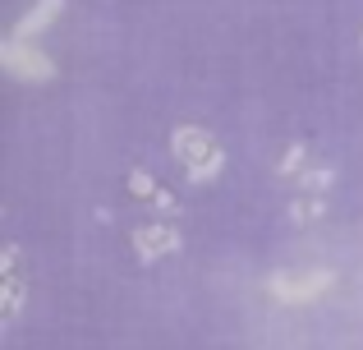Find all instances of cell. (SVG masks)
Listing matches in <instances>:
<instances>
[{
	"mask_svg": "<svg viewBox=\"0 0 363 350\" xmlns=\"http://www.w3.org/2000/svg\"><path fill=\"white\" fill-rule=\"evenodd\" d=\"M5 55H9V65H18V42L9 46ZM33 74H37V79H46V74H51V65H46L42 55H33V60H28V74H23V79H33Z\"/></svg>",
	"mask_w": 363,
	"mask_h": 350,
	"instance_id": "obj_10",
	"label": "cell"
},
{
	"mask_svg": "<svg viewBox=\"0 0 363 350\" xmlns=\"http://www.w3.org/2000/svg\"><path fill=\"white\" fill-rule=\"evenodd\" d=\"M129 189H133V194H138V198H152V203L170 207V194H166V189H161L157 180L147 175V171H129Z\"/></svg>",
	"mask_w": 363,
	"mask_h": 350,
	"instance_id": "obj_7",
	"label": "cell"
},
{
	"mask_svg": "<svg viewBox=\"0 0 363 350\" xmlns=\"http://www.w3.org/2000/svg\"><path fill=\"white\" fill-rule=\"evenodd\" d=\"M170 153H175V162L184 166L198 185H207L212 175L225 171V148L216 143V134H207L203 125H175V134H170Z\"/></svg>",
	"mask_w": 363,
	"mask_h": 350,
	"instance_id": "obj_1",
	"label": "cell"
},
{
	"mask_svg": "<svg viewBox=\"0 0 363 350\" xmlns=\"http://www.w3.org/2000/svg\"><path fill=\"white\" fill-rule=\"evenodd\" d=\"M303 171H308V148H303V143H290V148L281 153V162H276V175H281V180H294V185H299V175H303Z\"/></svg>",
	"mask_w": 363,
	"mask_h": 350,
	"instance_id": "obj_6",
	"label": "cell"
},
{
	"mask_svg": "<svg viewBox=\"0 0 363 350\" xmlns=\"http://www.w3.org/2000/svg\"><path fill=\"white\" fill-rule=\"evenodd\" d=\"M18 249H9V281H5V318L14 323L18 309H23V277H18Z\"/></svg>",
	"mask_w": 363,
	"mask_h": 350,
	"instance_id": "obj_5",
	"label": "cell"
},
{
	"mask_svg": "<svg viewBox=\"0 0 363 350\" xmlns=\"http://www.w3.org/2000/svg\"><path fill=\"white\" fill-rule=\"evenodd\" d=\"M331 272H308V277H290V272H276L272 281H267V290H272V300H281V305H303V300H318L322 290H331Z\"/></svg>",
	"mask_w": 363,
	"mask_h": 350,
	"instance_id": "obj_3",
	"label": "cell"
},
{
	"mask_svg": "<svg viewBox=\"0 0 363 350\" xmlns=\"http://www.w3.org/2000/svg\"><path fill=\"white\" fill-rule=\"evenodd\" d=\"M331 180H336V175H331V166H308V171L299 175V189H308V194H327Z\"/></svg>",
	"mask_w": 363,
	"mask_h": 350,
	"instance_id": "obj_9",
	"label": "cell"
},
{
	"mask_svg": "<svg viewBox=\"0 0 363 350\" xmlns=\"http://www.w3.org/2000/svg\"><path fill=\"white\" fill-rule=\"evenodd\" d=\"M327 217V194H303L290 203V222L294 226H318Z\"/></svg>",
	"mask_w": 363,
	"mask_h": 350,
	"instance_id": "obj_4",
	"label": "cell"
},
{
	"mask_svg": "<svg viewBox=\"0 0 363 350\" xmlns=\"http://www.w3.org/2000/svg\"><path fill=\"white\" fill-rule=\"evenodd\" d=\"M179 244H184V235H179V226H170V222H147V226L133 231V253H138L143 263L170 258V253H179Z\"/></svg>",
	"mask_w": 363,
	"mask_h": 350,
	"instance_id": "obj_2",
	"label": "cell"
},
{
	"mask_svg": "<svg viewBox=\"0 0 363 350\" xmlns=\"http://www.w3.org/2000/svg\"><path fill=\"white\" fill-rule=\"evenodd\" d=\"M55 9H60V0H42L37 9H28V14H23V23H18V37H33V28H42L46 18L55 14Z\"/></svg>",
	"mask_w": 363,
	"mask_h": 350,
	"instance_id": "obj_8",
	"label": "cell"
}]
</instances>
